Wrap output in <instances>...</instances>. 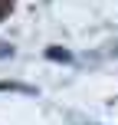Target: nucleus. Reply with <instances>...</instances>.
Wrapping results in <instances>:
<instances>
[{
    "mask_svg": "<svg viewBox=\"0 0 118 125\" xmlns=\"http://www.w3.org/2000/svg\"><path fill=\"white\" fill-rule=\"evenodd\" d=\"M0 92H23V95H36V89H33V86H23V82H7V79H0Z\"/></svg>",
    "mask_w": 118,
    "mask_h": 125,
    "instance_id": "f257e3e1",
    "label": "nucleus"
},
{
    "mask_svg": "<svg viewBox=\"0 0 118 125\" xmlns=\"http://www.w3.org/2000/svg\"><path fill=\"white\" fill-rule=\"evenodd\" d=\"M13 56V46H7V43H0V59H10Z\"/></svg>",
    "mask_w": 118,
    "mask_h": 125,
    "instance_id": "7ed1b4c3",
    "label": "nucleus"
},
{
    "mask_svg": "<svg viewBox=\"0 0 118 125\" xmlns=\"http://www.w3.org/2000/svg\"><path fill=\"white\" fill-rule=\"evenodd\" d=\"M46 56H49V59H56V62H69V59H72L66 50H59V46H49V50H46Z\"/></svg>",
    "mask_w": 118,
    "mask_h": 125,
    "instance_id": "f03ea898",
    "label": "nucleus"
}]
</instances>
